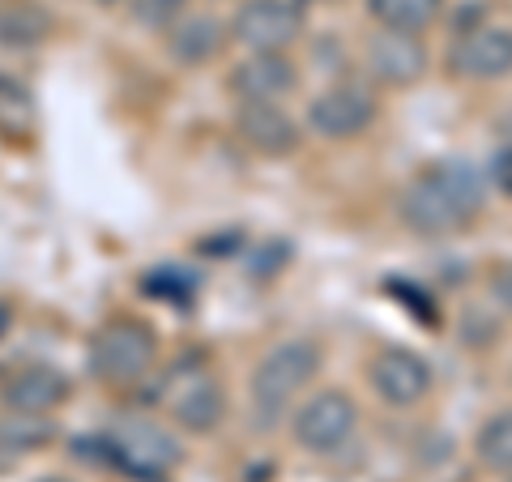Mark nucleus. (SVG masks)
Masks as SVG:
<instances>
[{
    "label": "nucleus",
    "instance_id": "nucleus-1",
    "mask_svg": "<svg viewBox=\"0 0 512 482\" xmlns=\"http://www.w3.org/2000/svg\"><path fill=\"white\" fill-rule=\"evenodd\" d=\"M483 201H487L483 175L470 163H461V158H448V163L427 167L419 180L402 192L397 214H402L410 235L448 239V235L466 231L470 222L483 214Z\"/></svg>",
    "mask_w": 512,
    "mask_h": 482
},
{
    "label": "nucleus",
    "instance_id": "nucleus-2",
    "mask_svg": "<svg viewBox=\"0 0 512 482\" xmlns=\"http://www.w3.org/2000/svg\"><path fill=\"white\" fill-rule=\"evenodd\" d=\"M320 372V346L308 337H286L274 350H265V359L252 367L248 393H252V414L265 427H274L286 406L308 389Z\"/></svg>",
    "mask_w": 512,
    "mask_h": 482
},
{
    "label": "nucleus",
    "instance_id": "nucleus-3",
    "mask_svg": "<svg viewBox=\"0 0 512 482\" xmlns=\"http://www.w3.org/2000/svg\"><path fill=\"white\" fill-rule=\"evenodd\" d=\"M158 359V333L146 320L116 316L90 337V372L103 384H137Z\"/></svg>",
    "mask_w": 512,
    "mask_h": 482
},
{
    "label": "nucleus",
    "instance_id": "nucleus-4",
    "mask_svg": "<svg viewBox=\"0 0 512 482\" xmlns=\"http://www.w3.org/2000/svg\"><path fill=\"white\" fill-rule=\"evenodd\" d=\"M163 406L184 427L188 436H210V431L227 419V393H222L218 376L201 363H180L163 384Z\"/></svg>",
    "mask_w": 512,
    "mask_h": 482
},
{
    "label": "nucleus",
    "instance_id": "nucleus-5",
    "mask_svg": "<svg viewBox=\"0 0 512 482\" xmlns=\"http://www.w3.org/2000/svg\"><path fill=\"white\" fill-rule=\"evenodd\" d=\"M355 427H359V406H355V397L342 393V389L312 393L295 410V423H291L295 444L303 453H316V457L338 453V448L355 436Z\"/></svg>",
    "mask_w": 512,
    "mask_h": 482
},
{
    "label": "nucleus",
    "instance_id": "nucleus-6",
    "mask_svg": "<svg viewBox=\"0 0 512 482\" xmlns=\"http://www.w3.org/2000/svg\"><path fill=\"white\" fill-rule=\"evenodd\" d=\"M303 35V9L295 0H244L231 18V39L244 52H286Z\"/></svg>",
    "mask_w": 512,
    "mask_h": 482
},
{
    "label": "nucleus",
    "instance_id": "nucleus-7",
    "mask_svg": "<svg viewBox=\"0 0 512 482\" xmlns=\"http://www.w3.org/2000/svg\"><path fill=\"white\" fill-rule=\"evenodd\" d=\"M107 453L116 457L120 470L133 474L137 482H167V474L184 457L180 444L154 423H124L116 436L107 440Z\"/></svg>",
    "mask_w": 512,
    "mask_h": 482
},
{
    "label": "nucleus",
    "instance_id": "nucleus-8",
    "mask_svg": "<svg viewBox=\"0 0 512 482\" xmlns=\"http://www.w3.org/2000/svg\"><path fill=\"white\" fill-rule=\"evenodd\" d=\"M376 111L380 107L372 99V90L342 82V86L320 90L308 103V128L325 141H350L376 124Z\"/></svg>",
    "mask_w": 512,
    "mask_h": 482
},
{
    "label": "nucleus",
    "instance_id": "nucleus-9",
    "mask_svg": "<svg viewBox=\"0 0 512 482\" xmlns=\"http://www.w3.org/2000/svg\"><path fill=\"white\" fill-rule=\"evenodd\" d=\"M367 384L376 389L384 406H397V410L419 406L431 393V363L406 346H384L367 363Z\"/></svg>",
    "mask_w": 512,
    "mask_h": 482
},
{
    "label": "nucleus",
    "instance_id": "nucleus-10",
    "mask_svg": "<svg viewBox=\"0 0 512 482\" xmlns=\"http://www.w3.org/2000/svg\"><path fill=\"white\" fill-rule=\"evenodd\" d=\"M448 69L466 82H504L512 77V30L508 26H470L461 30Z\"/></svg>",
    "mask_w": 512,
    "mask_h": 482
},
{
    "label": "nucleus",
    "instance_id": "nucleus-11",
    "mask_svg": "<svg viewBox=\"0 0 512 482\" xmlns=\"http://www.w3.org/2000/svg\"><path fill=\"white\" fill-rule=\"evenodd\" d=\"M427 47L419 35H406V30H380L367 43V73L376 77L380 86H393V90H410L427 77Z\"/></svg>",
    "mask_w": 512,
    "mask_h": 482
},
{
    "label": "nucleus",
    "instance_id": "nucleus-12",
    "mask_svg": "<svg viewBox=\"0 0 512 482\" xmlns=\"http://www.w3.org/2000/svg\"><path fill=\"white\" fill-rule=\"evenodd\" d=\"M227 86L239 103H282L286 94H295L299 69L286 52H248L231 69Z\"/></svg>",
    "mask_w": 512,
    "mask_h": 482
},
{
    "label": "nucleus",
    "instance_id": "nucleus-13",
    "mask_svg": "<svg viewBox=\"0 0 512 482\" xmlns=\"http://www.w3.org/2000/svg\"><path fill=\"white\" fill-rule=\"evenodd\" d=\"M69 393H73V384L60 367L30 363V367L13 372L5 384H0V406H5L9 414H35V419H47V414L69 401Z\"/></svg>",
    "mask_w": 512,
    "mask_h": 482
},
{
    "label": "nucleus",
    "instance_id": "nucleus-14",
    "mask_svg": "<svg viewBox=\"0 0 512 482\" xmlns=\"http://www.w3.org/2000/svg\"><path fill=\"white\" fill-rule=\"evenodd\" d=\"M235 137L261 158H286L299 150V124L282 103H239Z\"/></svg>",
    "mask_w": 512,
    "mask_h": 482
},
{
    "label": "nucleus",
    "instance_id": "nucleus-15",
    "mask_svg": "<svg viewBox=\"0 0 512 482\" xmlns=\"http://www.w3.org/2000/svg\"><path fill=\"white\" fill-rule=\"evenodd\" d=\"M227 35H231V26H222L214 13H184L167 30V56L180 69H201V64L218 60V52L227 47Z\"/></svg>",
    "mask_w": 512,
    "mask_h": 482
},
{
    "label": "nucleus",
    "instance_id": "nucleus-16",
    "mask_svg": "<svg viewBox=\"0 0 512 482\" xmlns=\"http://www.w3.org/2000/svg\"><path fill=\"white\" fill-rule=\"evenodd\" d=\"M52 39V13L35 0H9L0 5V47H13V52H30Z\"/></svg>",
    "mask_w": 512,
    "mask_h": 482
},
{
    "label": "nucleus",
    "instance_id": "nucleus-17",
    "mask_svg": "<svg viewBox=\"0 0 512 482\" xmlns=\"http://www.w3.org/2000/svg\"><path fill=\"white\" fill-rule=\"evenodd\" d=\"M35 128H39L35 94L22 82L0 73V141H5V146H22V141L35 137Z\"/></svg>",
    "mask_w": 512,
    "mask_h": 482
},
{
    "label": "nucleus",
    "instance_id": "nucleus-18",
    "mask_svg": "<svg viewBox=\"0 0 512 482\" xmlns=\"http://www.w3.org/2000/svg\"><path fill=\"white\" fill-rule=\"evenodd\" d=\"M444 0H367V13L380 22V30H406L419 35L440 18Z\"/></svg>",
    "mask_w": 512,
    "mask_h": 482
},
{
    "label": "nucleus",
    "instance_id": "nucleus-19",
    "mask_svg": "<svg viewBox=\"0 0 512 482\" xmlns=\"http://www.w3.org/2000/svg\"><path fill=\"white\" fill-rule=\"evenodd\" d=\"M474 457L495 474H512V410H500L478 427L474 436Z\"/></svg>",
    "mask_w": 512,
    "mask_h": 482
},
{
    "label": "nucleus",
    "instance_id": "nucleus-20",
    "mask_svg": "<svg viewBox=\"0 0 512 482\" xmlns=\"http://www.w3.org/2000/svg\"><path fill=\"white\" fill-rule=\"evenodd\" d=\"M133 22L146 30H171L188 13V0H133Z\"/></svg>",
    "mask_w": 512,
    "mask_h": 482
},
{
    "label": "nucleus",
    "instance_id": "nucleus-21",
    "mask_svg": "<svg viewBox=\"0 0 512 482\" xmlns=\"http://www.w3.org/2000/svg\"><path fill=\"white\" fill-rule=\"evenodd\" d=\"M491 180H495V188L512 192V150H500L491 158Z\"/></svg>",
    "mask_w": 512,
    "mask_h": 482
},
{
    "label": "nucleus",
    "instance_id": "nucleus-22",
    "mask_svg": "<svg viewBox=\"0 0 512 482\" xmlns=\"http://www.w3.org/2000/svg\"><path fill=\"white\" fill-rule=\"evenodd\" d=\"M495 299H500V308L512 316V265L500 273V278H495Z\"/></svg>",
    "mask_w": 512,
    "mask_h": 482
},
{
    "label": "nucleus",
    "instance_id": "nucleus-23",
    "mask_svg": "<svg viewBox=\"0 0 512 482\" xmlns=\"http://www.w3.org/2000/svg\"><path fill=\"white\" fill-rule=\"evenodd\" d=\"M9 325H13V312H9V303H0V337L9 333Z\"/></svg>",
    "mask_w": 512,
    "mask_h": 482
},
{
    "label": "nucleus",
    "instance_id": "nucleus-24",
    "mask_svg": "<svg viewBox=\"0 0 512 482\" xmlns=\"http://www.w3.org/2000/svg\"><path fill=\"white\" fill-rule=\"evenodd\" d=\"M99 9H116V5H133V0H94Z\"/></svg>",
    "mask_w": 512,
    "mask_h": 482
},
{
    "label": "nucleus",
    "instance_id": "nucleus-25",
    "mask_svg": "<svg viewBox=\"0 0 512 482\" xmlns=\"http://www.w3.org/2000/svg\"><path fill=\"white\" fill-rule=\"evenodd\" d=\"M5 461H13V457H9V448H5V436H0V465H5Z\"/></svg>",
    "mask_w": 512,
    "mask_h": 482
},
{
    "label": "nucleus",
    "instance_id": "nucleus-26",
    "mask_svg": "<svg viewBox=\"0 0 512 482\" xmlns=\"http://www.w3.org/2000/svg\"><path fill=\"white\" fill-rule=\"evenodd\" d=\"M508 482H512V478H508Z\"/></svg>",
    "mask_w": 512,
    "mask_h": 482
}]
</instances>
